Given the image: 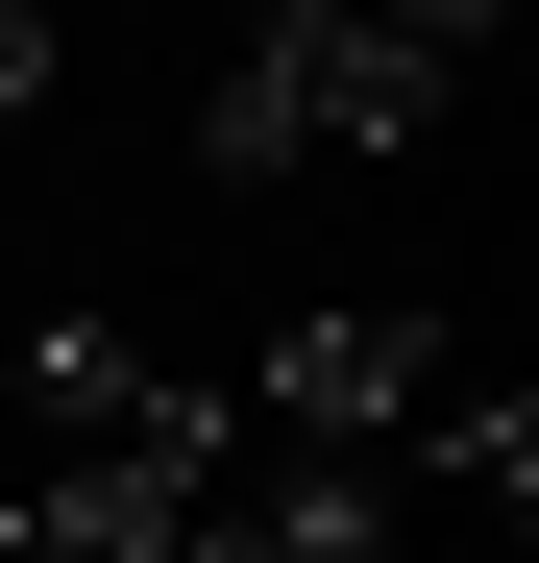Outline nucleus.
Listing matches in <instances>:
<instances>
[{"mask_svg": "<svg viewBox=\"0 0 539 563\" xmlns=\"http://www.w3.org/2000/svg\"><path fill=\"white\" fill-rule=\"evenodd\" d=\"M417 123H441V49H393L369 0H270L221 49V99H197V172H369Z\"/></svg>", "mask_w": 539, "mask_h": 563, "instance_id": "obj_1", "label": "nucleus"}, {"mask_svg": "<svg viewBox=\"0 0 539 563\" xmlns=\"http://www.w3.org/2000/svg\"><path fill=\"white\" fill-rule=\"evenodd\" d=\"M417 393H441V319L343 295V319H270V367H245L221 417H270L295 465H393V441H417Z\"/></svg>", "mask_w": 539, "mask_h": 563, "instance_id": "obj_2", "label": "nucleus"}, {"mask_svg": "<svg viewBox=\"0 0 539 563\" xmlns=\"http://www.w3.org/2000/svg\"><path fill=\"white\" fill-rule=\"evenodd\" d=\"M25 417H50V465H123V441H147V465H245V417L197 393V367H147V343H74V319L25 343Z\"/></svg>", "mask_w": 539, "mask_h": 563, "instance_id": "obj_3", "label": "nucleus"}, {"mask_svg": "<svg viewBox=\"0 0 539 563\" xmlns=\"http://www.w3.org/2000/svg\"><path fill=\"white\" fill-rule=\"evenodd\" d=\"M393 539V465H270V490H197L172 563H369Z\"/></svg>", "mask_w": 539, "mask_h": 563, "instance_id": "obj_4", "label": "nucleus"}, {"mask_svg": "<svg viewBox=\"0 0 539 563\" xmlns=\"http://www.w3.org/2000/svg\"><path fill=\"white\" fill-rule=\"evenodd\" d=\"M417 490H466V515H539V393H466V367H441V393H417Z\"/></svg>", "mask_w": 539, "mask_h": 563, "instance_id": "obj_5", "label": "nucleus"}, {"mask_svg": "<svg viewBox=\"0 0 539 563\" xmlns=\"http://www.w3.org/2000/svg\"><path fill=\"white\" fill-rule=\"evenodd\" d=\"M369 25H393V49H441V74H466V49L515 25V0H369Z\"/></svg>", "mask_w": 539, "mask_h": 563, "instance_id": "obj_6", "label": "nucleus"}, {"mask_svg": "<svg viewBox=\"0 0 539 563\" xmlns=\"http://www.w3.org/2000/svg\"><path fill=\"white\" fill-rule=\"evenodd\" d=\"M50 99V0H0V123H25Z\"/></svg>", "mask_w": 539, "mask_h": 563, "instance_id": "obj_7", "label": "nucleus"}]
</instances>
